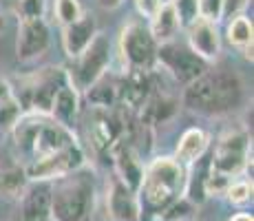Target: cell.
<instances>
[{"instance_id": "6da1fadb", "label": "cell", "mask_w": 254, "mask_h": 221, "mask_svg": "<svg viewBox=\"0 0 254 221\" xmlns=\"http://www.w3.org/2000/svg\"><path fill=\"white\" fill-rule=\"evenodd\" d=\"M246 100V86L230 69H214L203 73L184 88L182 106L206 117H221L237 111Z\"/></svg>"}, {"instance_id": "7a4b0ae2", "label": "cell", "mask_w": 254, "mask_h": 221, "mask_svg": "<svg viewBox=\"0 0 254 221\" xmlns=\"http://www.w3.org/2000/svg\"><path fill=\"white\" fill-rule=\"evenodd\" d=\"M9 135L13 144V159L20 166L33 164L42 157L77 144L75 131L56 124L49 115H36V113H24L18 124L9 131Z\"/></svg>"}, {"instance_id": "3957f363", "label": "cell", "mask_w": 254, "mask_h": 221, "mask_svg": "<svg viewBox=\"0 0 254 221\" xmlns=\"http://www.w3.org/2000/svg\"><path fill=\"white\" fill-rule=\"evenodd\" d=\"M186 186V166L179 164L175 157L162 155L146 164L144 177L137 190L139 204V221L159 219L168 206L184 197Z\"/></svg>"}, {"instance_id": "277c9868", "label": "cell", "mask_w": 254, "mask_h": 221, "mask_svg": "<svg viewBox=\"0 0 254 221\" xmlns=\"http://www.w3.org/2000/svg\"><path fill=\"white\" fill-rule=\"evenodd\" d=\"M95 204V177L89 168L51 181L49 221H91Z\"/></svg>"}, {"instance_id": "5b68a950", "label": "cell", "mask_w": 254, "mask_h": 221, "mask_svg": "<svg viewBox=\"0 0 254 221\" xmlns=\"http://www.w3.org/2000/svg\"><path fill=\"white\" fill-rule=\"evenodd\" d=\"M66 80V71L62 67H45L38 69L31 75H22L16 84H11V95L20 104L22 113H36V115H49L51 102L58 88Z\"/></svg>"}, {"instance_id": "8992f818", "label": "cell", "mask_w": 254, "mask_h": 221, "mask_svg": "<svg viewBox=\"0 0 254 221\" xmlns=\"http://www.w3.org/2000/svg\"><path fill=\"white\" fill-rule=\"evenodd\" d=\"M111 60H113V44L106 33L97 31L93 42L77 58H73L71 65L64 69L66 80L77 93H86L100 80L104 73H109Z\"/></svg>"}, {"instance_id": "52a82bcc", "label": "cell", "mask_w": 254, "mask_h": 221, "mask_svg": "<svg viewBox=\"0 0 254 221\" xmlns=\"http://www.w3.org/2000/svg\"><path fill=\"white\" fill-rule=\"evenodd\" d=\"M157 47L148 24L130 20L120 31V60L124 71H153L157 67Z\"/></svg>"}, {"instance_id": "ba28073f", "label": "cell", "mask_w": 254, "mask_h": 221, "mask_svg": "<svg viewBox=\"0 0 254 221\" xmlns=\"http://www.w3.org/2000/svg\"><path fill=\"white\" fill-rule=\"evenodd\" d=\"M252 164V142L246 131L230 129L226 131L214 144L210 155V168L214 173H221L230 179H237Z\"/></svg>"}, {"instance_id": "9c48e42d", "label": "cell", "mask_w": 254, "mask_h": 221, "mask_svg": "<svg viewBox=\"0 0 254 221\" xmlns=\"http://www.w3.org/2000/svg\"><path fill=\"white\" fill-rule=\"evenodd\" d=\"M126 115L128 113L120 109H91L89 106V113L84 115V129L86 140L95 153H111V148L126 131Z\"/></svg>"}, {"instance_id": "30bf717a", "label": "cell", "mask_w": 254, "mask_h": 221, "mask_svg": "<svg viewBox=\"0 0 254 221\" xmlns=\"http://www.w3.org/2000/svg\"><path fill=\"white\" fill-rule=\"evenodd\" d=\"M157 67H162L177 84L184 86H188L190 82L201 77L210 69L208 62H203L201 58H197L190 51L188 44L177 40L164 42L157 47Z\"/></svg>"}, {"instance_id": "8fae6325", "label": "cell", "mask_w": 254, "mask_h": 221, "mask_svg": "<svg viewBox=\"0 0 254 221\" xmlns=\"http://www.w3.org/2000/svg\"><path fill=\"white\" fill-rule=\"evenodd\" d=\"M84 166H86V153L82 148V144L77 142L69 148L58 150V153L49 157H42V159L22 166V168L29 181H56L60 177L84 168Z\"/></svg>"}, {"instance_id": "7c38bea8", "label": "cell", "mask_w": 254, "mask_h": 221, "mask_svg": "<svg viewBox=\"0 0 254 221\" xmlns=\"http://www.w3.org/2000/svg\"><path fill=\"white\" fill-rule=\"evenodd\" d=\"M155 91L153 71H124V75L117 80V104L115 109L137 115L144 102Z\"/></svg>"}, {"instance_id": "4fadbf2b", "label": "cell", "mask_w": 254, "mask_h": 221, "mask_svg": "<svg viewBox=\"0 0 254 221\" xmlns=\"http://www.w3.org/2000/svg\"><path fill=\"white\" fill-rule=\"evenodd\" d=\"M109 157H111V161H113V170H115L117 179H120L126 188L137 193L146 166H144V157L139 155V150L133 146V142L128 140L126 133L117 140V144L113 148H111Z\"/></svg>"}, {"instance_id": "5bb4252c", "label": "cell", "mask_w": 254, "mask_h": 221, "mask_svg": "<svg viewBox=\"0 0 254 221\" xmlns=\"http://www.w3.org/2000/svg\"><path fill=\"white\" fill-rule=\"evenodd\" d=\"M51 47V29L45 18L20 20L16 33V58L20 62H33L42 58Z\"/></svg>"}, {"instance_id": "9a60e30c", "label": "cell", "mask_w": 254, "mask_h": 221, "mask_svg": "<svg viewBox=\"0 0 254 221\" xmlns=\"http://www.w3.org/2000/svg\"><path fill=\"white\" fill-rule=\"evenodd\" d=\"M51 210V181H31L22 197L13 221H49Z\"/></svg>"}, {"instance_id": "2e32d148", "label": "cell", "mask_w": 254, "mask_h": 221, "mask_svg": "<svg viewBox=\"0 0 254 221\" xmlns=\"http://www.w3.org/2000/svg\"><path fill=\"white\" fill-rule=\"evenodd\" d=\"M188 49L194 53L197 58H201L203 62H214L221 53V33L219 27L210 20L199 18L197 22H192L188 29Z\"/></svg>"}, {"instance_id": "e0dca14e", "label": "cell", "mask_w": 254, "mask_h": 221, "mask_svg": "<svg viewBox=\"0 0 254 221\" xmlns=\"http://www.w3.org/2000/svg\"><path fill=\"white\" fill-rule=\"evenodd\" d=\"M106 213L113 221H139L137 193L126 188L115 175L106 190Z\"/></svg>"}, {"instance_id": "ac0fdd59", "label": "cell", "mask_w": 254, "mask_h": 221, "mask_svg": "<svg viewBox=\"0 0 254 221\" xmlns=\"http://www.w3.org/2000/svg\"><path fill=\"white\" fill-rule=\"evenodd\" d=\"M97 20L93 13H86L80 18V20H75L69 27H62V49H64L66 58L73 60V58H77L82 51H84L86 47L93 42V38L97 36Z\"/></svg>"}, {"instance_id": "d6986e66", "label": "cell", "mask_w": 254, "mask_h": 221, "mask_svg": "<svg viewBox=\"0 0 254 221\" xmlns=\"http://www.w3.org/2000/svg\"><path fill=\"white\" fill-rule=\"evenodd\" d=\"M49 117L64 129L75 131L77 120H80V93L69 82H64L58 88L56 97L51 102V109H49Z\"/></svg>"}, {"instance_id": "ffe728a7", "label": "cell", "mask_w": 254, "mask_h": 221, "mask_svg": "<svg viewBox=\"0 0 254 221\" xmlns=\"http://www.w3.org/2000/svg\"><path fill=\"white\" fill-rule=\"evenodd\" d=\"M177 111H179V100L166 95V93L153 91L148 100L144 102V106L137 111V124L146 126V129H153V126L168 122Z\"/></svg>"}, {"instance_id": "44dd1931", "label": "cell", "mask_w": 254, "mask_h": 221, "mask_svg": "<svg viewBox=\"0 0 254 221\" xmlns=\"http://www.w3.org/2000/svg\"><path fill=\"white\" fill-rule=\"evenodd\" d=\"M210 148V133L192 126V129L184 131L182 137L177 142V148H175V159L182 166H190L197 159H201Z\"/></svg>"}, {"instance_id": "7402d4cb", "label": "cell", "mask_w": 254, "mask_h": 221, "mask_svg": "<svg viewBox=\"0 0 254 221\" xmlns=\"http://www.w3.org/2000/svg\"><path fill=\"white\" fill-rule=\"evenodd\" d=\"M29 184H31V181L27 179L22 166L18 164L16 159L4 161V157H2V164H0V197L18 201L22 197L24 190H27Z\"/></svg>"}, {"instance_id": "603a6c76", "label": "cell", "mask_w": 254, "mask_h": 221, "mask_svg": "<svg viewBox=\"0 0 254 221\" xmlns=\"http://www.w3.org/2000/svg\"><path fill=\"white\" fill-rule=\"evenodd\" d=\"M179 20L175 16V9L170 7L168 0H164V4L159 7V11L150 18V24H148V31L150 36L155 38L157 44H164V42H170L175 40V36L179 33Z\"/></svg>"}, {"instance_id": "cb8c5ba5", "label": "cell", "mask_w": 254, "mask_h": 221, "mask_svg": "<svg viewBox=\"0 0 254 221\" xmlns=\"http://www.w3.org/2000/svg\"><path fill=\"white\" fill-rule=\"evenodd\" d=\"M117 80L111 73H104L100 80L84 93L91 109H115L117 104Z\"/></svg>"}, {"instance_id": "d4e9b609", "label": "cell", "mask_w": 254, "mask_h": 221, "mask_svg": "<svg viewBox=\"0 0 254 221\" xmlns=\"http://www.w3.org/2000/svg\"><path fill=\"white\" fill-rule=\"evenodd\" d=\"M228 42L237 49H248L252 47V38H254V27H252V20L248 16H237L232 20H228Z\"/></svg>"}, {"instance_id": "484cf974", "label": "cell", "mask_w": 254, "mask_h": 221, "mask_svg": "<svg viewBox=\"0 0 254 221\" xmlns=\"http://www.w3.org/2000/svg\"><path fill=\"white\" fill-rule=\"evenodd\" d=\"M53 16H56L58 24L69 27V24H73L84 16V9H82L80 0H56V4H53Z\"/></svg>"}, {"instance_id": "4316f807", "label": "cell", "mask_w": 254, "mask_h": 221, "mask_svg": "<svg viewBox=\"0 0 254 221\" xmlns=\"http://www.w3.org/2000/svg\"><path fill=\"white\" fill-rule=\"evenodd\" d=\"M175 9V16L179 20V27L188 29L192 22L199 20V2L197 0H168Z\"/></svg>"}, {"instance_id": "83f0119b", "label": "cell", "mask_w": 254, "mask_h": 221, "mask_svg": "<svg viewBox=\"0 0 254 221\" xmlns=\"http://www.w3.org/2000/svg\"><path fill=\"white\" fill-rule=\"evenodd\" d=\"M24 115L20 104L16 102V97L9 95L7 100L0 102V131L2 133H9L13 126L18 124V120Z\"/></svg>"}, {"instance_id": "f1b7e54d", "label": "cell", "mask_w": 254, "mask_h": 221, "mask_svg": "<svg viewBox=\"0 0 254 221\" xmlns=\"http://www.w3.org/2000/svg\"><path fill=\"white\" fill-rule=\"evenodd\" d=\"M226 199L232 206H243L252 199V179H232V184L226 190Z\"/></svg>"}, {"instance_id": "f546056e", "label": "cell", "mask_w": 254, "mask_h": 221, "mask_svg": "<svg viewBox=\"0 0 254 221\" xmlns=\"http://www.w3.org/2000/svg\"><path fill=\"white\" fill-rule=\"evenodd\" d=\"M47 0H16L18 20H38L45 18Z\"/></svg>"}, {"instance_id": "4dcf8cb0", "label": "cell", "mask_w": 254, "mask_h": 221, "mask_svg": "<svg viewBox=\"0 0 254 221\" xmlns=\"http://www.w3.org/2000/svg\"><path fill=\"white\" fill-rule=\"evenodd\" d=\"M192 208L194 206L190 204L186 197H182V199L175 201L173 206H168V208L159 215V219L162 221H184V219H188L190 215H192Z\"/></svg>"}, {"instance_id": "1f68e13d", "label": "cell", "mask_w": 254, "mask_h": 221, "mask_svg": "<svg viewBox=\"0 0 254 221\" xmlns=\"http://www.w3.org/2000/svg\"><path fill=\"white\" fill-rule=\"evenodd\" d=\"M232 184L230 177L221 175V173H214L210 168V173L206 177V197H219V195H226L228 186Z\"/></svg>"}, {"instance_id": "d6a6232c", "label": "cell", "mask_w": 254, "mask_h": 221, "mask_svg": "<svg viewBox=\"0 0 254 221\" xmlns=\"http://www.w3.org/2000/svg\"><path fill=\"white\" fill-rule=\"evenodd\" d=\"M199 2V18L210 22H221V11H223V0H197Z\"/></svg>"}, {"instance_id": "836d02e7", "label": "cell", "mask_w": 254, "mask_h": 221, "mask_svg": "<svg viewBox=\"0 0 254 221\" xmlns=\"http://www.w3.org/2000/svg\"><path fill=\"white\" fill-rule=\"evenodd\" d=\"M248 4H250V0H223L221 20H232V18H237V16H243Z\"/></svg>"}, {"instance_id": "e575fe53", "label": "cell", "mask_w": 254, "mask_h": 221, "mask_svg": "<svg viewBox=\"0 0 254 221\" xmlns=\"http://www.w3.org/2000/svg\"><path fill=\"white\" fill-rule=\"evenodd\" d=\"M164 4V0H135V7H137L141 18H153L159 11V7Z\"/></svg>"}, {"instance_id": "d590c367", "label": "cell", "mask_w": 254, "mask_h": 221, "mask_svg": "<svg viewBox=\"0 0 254 221\" xmlns=\"http://www.w3.org/2000/svg\"><path fill=\"white\" fill-rule=\"evenodd\" d=\"M9 95H11V84H9V80H2V77H0V102L7 100Z\"/></svg>"}, {"instance_id": "8d00e7d4", "label": "cell", "mask_w": 254, "mask_h": 221, "mask_svg": "<svg viewBox=\"0 0 254 221\" xmlns=\"http://www.w3.org/2000/svg\"><path fill=\"white\" fill-rule=\"evenodd\" d=\"M100 2V7H104V9H117L124 0H97Z\"/></svg>"}, {"instance_id": "74e56055", "label": "cell", "mask_w": 254, "mask_h": 221, "mask_svg": "<svg viewBox=\"0 0 254 221\" xmlns=\"http://www.w3.org/2000/svg\"><path fill=\"white\" fill-rule=\"evenodd\" d=\"M230 221H254V219H252V215H248V213H239V215H234Z\"/></svg>"}, {"instance_id": "f35d334b", "label": "cell", "mask_w": 254, "mask_h": 221, "mask_svg": "<svg viewBox=\"0 0 254 221\" xmlns=\"http://www.w3.org/2000/svg\"><path fill=\"white\" fill-rule=\"evenodd\" d=\"M4 31V16H2V11H0V33Z\"/></svg>"}]
</instances>
